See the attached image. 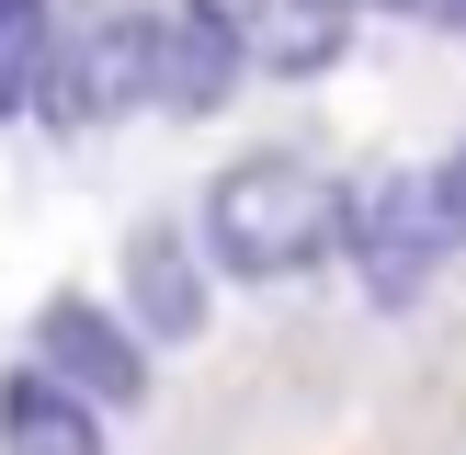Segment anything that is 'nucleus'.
Segmentation results:
<instances>
[{
  "label": "nucleus",
  "instance_id": "nucleus-1",
  "mask_svg": "<svg viewBox=\"0 0 466 455\" xmlns=\"http://www.w3.org/2000/svg\"><path fill=\"white\" fill-rule=\"evenodd\" d=\"M194 250L205 273H239V285H285V273L330 262L341 250V182L319 159H285V148H250L205 182V217H194Z\"/></svg>",
  "mask_w": 466,
  "mask_h": 455
},
{
  "label": "nucleus",
  "instance_id": "nucleus-2",
  "mask_svg": "<svg viewBox=\"0 0 466 455\" xmlns=\"http://www.w3.org/2000/svg\"><path fill=\"white\" fill-rule=\"evenodd\" d=\"M148 80H159V0H103L46 46L35 114L46 126H114V114L148 103Z\"/></svg>",
  "mask_w": 466,
  "mask_h": 455
},
{
  "label": "nucleus",
  "instance_id": "nucleus-3",
  "mask_svg": "<svg viewBox=\"0 0 466 455\" xmlns=\"http://www.w3.org/2000/svg\"><path fill=\"white\" fill-rule=\"evenodd\" d=\"M444 239H455V194H444V182H421V171L341 194V250H353V273H364L376 308L421 296V273L444 262Z\"/></svg>",
  "mask_w": 466,
  "mask_h": 455
},
{
  "label": "nucleus",
  "instance_id": "nucleus-4",
  "mask_svg": "<svg viewBox=\"0 0 466 455\" xmlns=\"http://www.w3.org/2000/svg\"><path fill=\"white\" fill-rule=\"evenodd\" d=\"M23 364H35V376H57L68 399H91L103 421L148 399V341H137L126 318L103 308V296H80V285H57V296L35 308V330H23Z\"/></svg>",
  "mask_w": 466,
  "mask_h": 455
},
{
  "label": "nucleus",
  "instance_id": "nucleus-5",
  "mask_svg": "<svg viewBox=\"0 0 466 455\" xmlns=\"http://www.w3.org/2000/svg\"><path fill=\"white\" fill-rule=\"evenodd\" d=\"M126 330L148 341V353H171V341H205V308H217V285H205V250L182 239L171 217H148V228H126Z\"/></svg>",
  "mask_w": 466,
  "mask_h": 455
},
{
  "label": "nucleus",
  "instance_id": "nucleus-6",
  "mask_svg": "<svg viewBox=\"0 0 466 455\" xmlns=\"http://www.w3.org/2000/svg\"><path fill=\"white\" fill-rule=\"evenodd\" d=\"M239 35H228V0H159V80L148 103L159 114H217L239 91Z\"/></svg>",
  "mask_w": 466,
  "mask_h": 455
},
{
  "label": "nucleus",
  "instance_id": "nucleus-7",
  "mask_svg": "<svg viewBox=\"0 0 466 455\" xmlns=\"http://www.w3.org/2000/svg\"><path fill=\"white\" fill-rule=\"evenodd\" d=\"M228 35H239V68L262 80H319L353 46V0H228Z\"/></svg>",
  "mask_w": 466,
  "mask_h": 455
},
{
  "label": "nucleus",
  "instance_id": "nucleus-8",
  "mask_svg": "<svg viewBox=\"0 0 466 455\" xmlns=\"http://www.w3.org/2000/svg\"><path fill=\"white\" fill-rule=\"evenodd\" d=\"M0 455H114V432H103V410L68 399L57 376L12 364V376H0Z\"/></svg>",
  "mask_w": 466,
  "mask_h": 455
},
{
  "label": "nucleus",
  "instance_id": "nucleus-9",
  "mask_svg": "<svg viewBox=\"0 0 466 455\" xmlns=\"http://www.w3.org/2000/svg\"><path fill=\"white\" fill-rule=\"evenodd\" d=\"M46 46H57V0H0V126H12V114H35Z\"/></svg>",
  "mask_w": 466,
  "mask_h": 455
}]
</instances>
